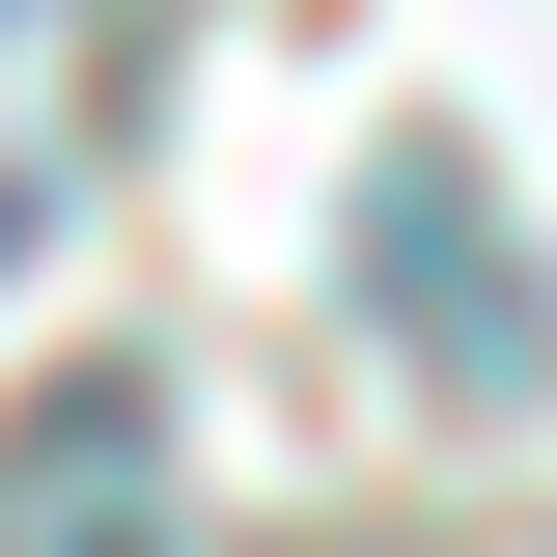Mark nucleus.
I'll return each instance as SVG.
<instances>
[{"label": "nucleus", "instance_id": "obj_1", "mask_svg": "<svg viewBox=\"0 0 557 557\" xmlns=\"http://www.w3.org/2000/svg\"><path fill=\"white\" fill-rule=\"evenodd\" d=\"M362 278H391V335L446 362L474 418H530V391H557V307H530V251H502V196L446 168V139H391V168H362Z\"/></svg>", "mask_w": 557, "mask_h": 557}, {"label": "nucleus", "instance_id": "obj_2", "mask_svg": "<svg viewBox=\"0 0 557 557\" xmlns=\"http://www.w3.org/2000/svg\"><path fill=\"white\" fill-rule=\"evenodd\" d=\"M139 502H168V418H139V391H57L28 474H0V530H28V557H139Z\"/></svg>", "mask_w": 557, "mask_h": 557}]
</instances>
